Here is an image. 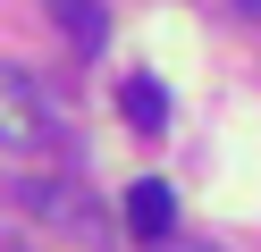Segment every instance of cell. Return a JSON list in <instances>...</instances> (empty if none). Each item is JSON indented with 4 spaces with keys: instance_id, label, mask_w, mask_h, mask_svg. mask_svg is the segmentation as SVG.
<instances>
[{
    "instance_id": "obj_1",
    "label": "cell",
    "mask_w": 261,
    "mask_h": 252,
    "mask_svg": "<svg viewBox=\"0 0 261 252\" xmlns=\"http://www.w3.org/2000/svg\"><path fill=\"white\" fill-rule=\"evenodd\" d=\"M0 143L9 151H42L51 143V101H42L17 67H0Z\"/></svg>"
},
{
    "instance_id": "obj_2",
    "label": "cell",
    "mask_w": 261,
    "mask_h": 252,
    "mask_svg": "<svg viewBox=\"0 0 261 252\" xmlns=\"http://www.w3.org/2000/svg\"><path fill=\"white\" fill-rule=\"evenodd\" d=\"M9 193H17L25 210H42V218H59V227H68V235H101V210H93V202L76 193V185H59V177H17V185H9Z\"/></svg>"
},
{
    "instance_id": "obj_3",
    "label": "cell",
    "mask_w": 261,
    "mask_h": 252,
    "mask_svg": "<svg viewBox=\"0 0 261 252\" xmlns=\"http://www.w3.org/2000/svg\"><path fill=\"white\" fill-rule=\"evenodd\" d=\"M169 227H177V193H169L160 177H135V185H126V235L160 252V244H169Z\"/></svg>"
},
{
    "instance_id": "obj_4",
    "label": "cell",
    "mask_w": 261,
    "mask_h": 252,
    "mask_svg": "<svg viewBox=\"0 0 261 252\" xmlns=\"http://www.w3.org/2000/svg\"><path fill=\"white\" fill-rule=\"evenodd\" d=\"M118 118H126L135 134H160V126H169V93H160L152 76H126V84H118Z\"/></svg>"
},
{
    "instance_id": "obj_5",
    "label": "cell",
    "mask_w": 261,
    "mask_h": 252,
    "mask_svg": "<svg viewBox=\"0 0 261 252\" xmlns=\"http://www.w3.org/2000/svg\"><path fill=\"white\" fill-rule=\"evenodd\" d=\"M42 9L59 17V34H68L76 50H101V34H110V9H101V0H42Z\"/></svg>"
},
{
    "instance_id": "obj_6",
    "label": "cell",
    "mask_w": 261,
    "mask_h": 252,
    "mask_svg": "<svg viewBox=\"0 0 261 252\" xmlns=\"http://www.w3.org/2000/svg\"><path fill=\"white\" fill-rule=\"evenodd\" d=\"M0 252H34V244H17V235H0Z\"/></svg>"
},
{
    "instance_id": "obj_7",
    "label": "cell",
    "mask_w": 261,
    "mask_h": 252,
    "mask_svg": "<svg viewBox=\"0 0 261 252\" xmlns=\"http://www.w3.org/2000/svg\"><path fill=\"white\" fill-rule=\"evenodd\" d=\"M169 252H219V244H169Z\"/></svg>"
},
{
    "instance_id": "obj_8",
    "label": "cell",
    "mask_w": 261,
    "mask_h": 252,
    "mask_svg": "<svg viewBox=\"0 0 261 252\" xmlns=\"http://www.w3.org/2000/svg\"><path fill=\"white\" fill-rule=\"evenodd\" d=\"M244 9H253V17H261V0H244Z\"/></svg>"
}]
</instances>
